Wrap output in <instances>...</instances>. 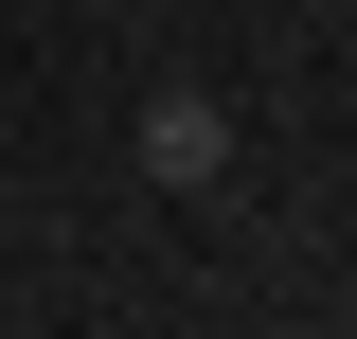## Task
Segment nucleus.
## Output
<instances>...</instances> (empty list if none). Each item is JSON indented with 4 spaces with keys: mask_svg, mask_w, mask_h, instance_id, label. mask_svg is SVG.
<instances>
[{
    "mask_svg": "<svg viewBox=\"0 0 357 339\" xmlns=\"http://www.w3.org/2000/svg\"><path fill=\"white\" fill-rule=\"evenodd\" d=\"M143 179H161V197H215L232 179V107L215 89H161V107H143Z\"/></svg>",
    "mask_w": 357,
    "mask_h": 339,
    "instance_id": "1",
    "label": "nucleus"
}]
</instances>
